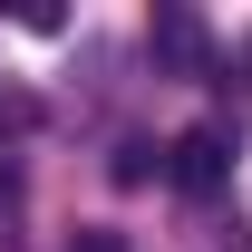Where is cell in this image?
<instances>
[{
  "label": "cell",
  "mask_w": 252,
  "mask_h": 252,
  "mask_svg": "<svg viewBox=\"0 0 252 252\" xmlns=\"http://www.w3.org/2000/svg\"><path fill=\"white\" fill-rule=\"evenodd\" d=\"M165 175H175V194H223V175H233V136H223V126H185V136L165 146Z\"/></svg>",
  "instance_id": "1"
},
{
  "label": "cell",
  "mask_w": 252,
  "mask_h": 252,
  "mask_svg": "<svg viewBox=\"0 0 252 252\" xmlns=\"http://www.w3.org/2000/svg\"><path fill=\"white\" fill-rule=\"evenodd\" d=\"M78 252H126V243H117V233H78Z\"/></svg>",
  "instance_id": "4"
},
{
  "label": "cell",
  "mask_w": 252,
  "mask_h": 252,
  "mask_svg": "<svg viewBox=\"0 0 252 252\" xmlns=\"http://www.w3.org/2000/svg\"><path fill=\"white\" fill-rule=\"evenodd\" d=\"M0 252H20V165H0Z\"/></svg>",
  "instance_id": "3"
},
{
  "label": "cell",
  "mask_w": 252,
  "mask_h": 252,
  "mask_svg": "<svg viewBox=\"0 0 252 252\" xmlns=\"http://www.w3.org/2000/svg\"><path fill=\"white\" fill-rule=\"evenodd\" d=\"M156 68L165 78H204L214 68V39H204L194 10H156Z\"/></svg>",
  "instance_id": "2"
}]
</instances>
